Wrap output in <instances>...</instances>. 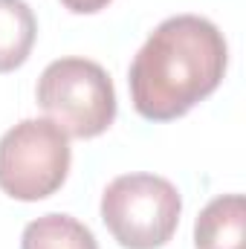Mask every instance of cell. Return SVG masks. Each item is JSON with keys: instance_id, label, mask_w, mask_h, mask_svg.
<instances>
[{"instance_id": "1", "label": "cell", "mask_w": 246, "mask_h": 249, "mask_svg": "<svg viewBox=\"0 0 246 249\" xmlns=\"http://www.w3.org/2000/svg\"><path fill=\"white\" fill-rule=\"evenodd\" d=\"M229 64L223 32L200 15L162 20L133 55L127 87L136 113L148 122H171L209 99Z\"/></svg>"}, {"instance_id": "2", "label": "cell", "mask_w": 246, "mask_h": 249, "mask_svg": "<svg viewBox=\"0 0 246 249\" xmlns=\"http://www.w3.org/2000/svg\"><path fill=\"white\" fill-rule=\"evenodd\" d=\"M38 105L72 139L102 136L116 119V90L102 64L58 58L38 78Z\"/></svg>"}, {"instance_id": "3", "label": "cell", "mask_w": 246, "mask_h": 249, "mask_svg": "<svg viewBox=\"0 0 246 249\" xmlns=\"http://www.w3.org/2000/svg\"><path fill=\"white\" fill-rule=\"evenodd\" d=\"M183 197L157 174H122L102 194V220L124 249H159L180 226Z\"/></svg>"}, {"instance_id": "4", "label": "cell", "mask_w": 246, "mask_h": 249, "mask_svg": "<svg viewBox=\"0 0 246 249\" xmlns=\"http://www.w3.org/2000/svg\"><path fill=\"white\" fill-rule=\"evenodd\" d=\"M70 160V136L53 119H23L0 136V188L23 203L53 197Z\"/></svg>"}, {"instance_id": "5", "label": "cell", "mask_w": 246, "mask_h": 249, "mask_svg": "<svg viewBox=\"0 0 246 249\" xmlns=\"http://www.w3.org/2000/svg\"><path fill=\"white\" fill-rule=\"evenodd\" d=\"M194 247L197 249H246L244 194H220L197 214Z\"/></svg>"}, {"instance_id": "6", "label": "cell", "mask_w": 246, "mask_h": 249, "mask_svg": "<svg viewBox=\"0 0 246 249\" xmlns=\"http://www.w3.org/2000/svg\"><path fill=\"white\" fill-rule=\"evenodd\" d=\"M38 38V20L23 0H0V72L23 67Z\"/></svg>"}, {"instance_id": "7", "label": "cell", "mask_w": 246, "mask_h": 249, "mask_svg": "<svg viewBox=\"0 0 246 249\" xmlns=\"http://www.w3.org/2000/svg\"><path fill=\"white\" fill-rule=\"evenodd\" d=\"M20 249H99L93 232L70 214H44L26 223Z\"/></svg>"}, {"instance_id": "8", "label": "cell", "mask_w": 246, "mask_h": 249, "mask_svg": "<svg viewBox=\"0 0 246 249\" xmlns=\"http://www.w3.org/2000/svg\"><path fill=\"white\" fill-rule=\"evenodd\" d=\"M61 3H64V9H70L75 15H96V12L107 9L110 0H61Z\"/></svg>"}]
</instances>
